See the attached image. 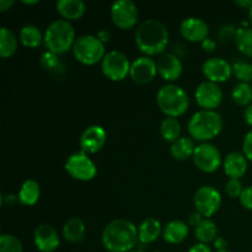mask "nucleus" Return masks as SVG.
Wrapping results in <instances>:
<instances>
[{"label": "nucleus", "mask_w": 252, "mask_h": 252, "mask_svg": "<svg viewBox=\"0 0 252 252\" xmlns=\"http://www.w3.org/2000/svg\"><path fill=\"white\" fill-rule=\"evenodd\" d=\"M135 44L143 54L154 57L162 54L169 44V30L161 21L149 19L138 25L135 30Z\"/></svg>", "instance_id": "f257e3e1"}, {"label": "nucleus", "mask_w": 252, "mask_h": 252, "mask_svg": "<svg viewBox=\"0 0 252 252\" xmlns=\"http://www.w3.org/2000/svg\"><path fill=\"white\" fill-rule=\"evenodd\" d=\"M138 241V228L127 219L110 221L102 231V245L108 252H128Z\"/></svg>", "instance_id": "f03ea898"}, {"label": "nucleus", "mask_w": 252, "mask_h": 252, "mask_svg": "<svg viewBox=\"0 0 252 252\" xmlns=\"http://www.w3.org/2000/svg\"><path fill=\"white\" fill-rule=\"evenodd\" d=\"M187 128H189V135L194 140L201 143H208L221 132L223 118L217 111H197L189 118Z\"/></svg>", "instance_id": "7ed1b4c3"}, {"label": "nucleus", "mask_w": 252, "mask_h": 252, "mask_svg": "<svg viewBox=\"0 0 252 252\" xmlns=\"http://www.w3.org/2000/svg\"><path fill=\"white\" fill-rule=\"evenodd\" d=\"M75 41V30L73 25L64 19L52 21L44 31V46L47 51L58 56L73 49Z\"/></svg>", "instance_id": "20e7f679"}, {"label": "nucleus", "mask_w": 252, "mask_h": 252, "mask_svg": "<svg viewBox=\"0 0 252 252\" xmlns=\"http://www.w3.org/2000/svg\"><path fill=\"white\" fill-rule=\"evenodd\" d=\"M157 103L160 111L166 117L177 118L187 111L189 106V98L181 86L166 84L158 91Z\"/></svg>", "instance_id": "39448f33"}, {"label": "nucleus", "mask_w": 252, "mask_h": 252, "mask_svg": "<svg viewBox=\"0 0 252 252\" xmlns=\"http://www.w3.org/2000/svg\"><path fill=\"white\" fill-rule=\"evenodd\" d=\"M74 58L84 65H95L105 58V44L94 34L78 37L73 46Z\"/></svg>", "instance_id": "423d86ee"}, {"label": "nucleus", "mask_w": 252, "mask_h": 252, "mask_svg": "<svg viewBox=\"0 0 252 252\" xmlns=\"http://www.w3.org/2000/svg\"><path fill=\"white\" fill-rule=\"evenodd\" d=\"M130 65L128 57L123 52L111 51L106 53L101 62V69L103 75L112 81H122L130 73Z\"/></svg>", "instance_id": "0eeeda50"}, {"label": "nucleus", "mask_w": 252, "mask_h": 252, "mask_svg": "<svg viewBox=\"0 0 252 252\" xmlns=\"http://www.w3.org/2000/svg\"><path fill=\"white\" fill-rule=\"evenodd\" d=\"M64 167L73 179L79 180V181H91L97 175V167L95 162L84 152L71 154L66 159Z\"/></svg>", "instance_id": "6e6552de"}, {"label": "nucleus", "mask_w": 252, "mask_h": 252, "mask_svg": "<svg viewBox=\"0 0 252 252\" xmlns=\"http://www.w3.org/2000/svg\"><path fill=\"white\" fill-rule=\"evenodd\" d=\"M192 159H193L197 169L206 174L216 172L223 164L220 152L216 145L211 144V143H201L197 145Z\"/></svg>", "instance_id": "1a4fd4ad"}, {"label": "nucleus", "mask_w": 252, "mask_h": 252, "mask_svg": "<svg viewBox=\"0 0 252 252\" xmlns=\"http://www.w3.org/2000/svg\"><path fill=\"white\" fill-rule=\"evenodd\" d=\"M194 207L198 213L206 219L216 214L221 206V196L218 189L213 186H202L194 193Z\"/></svg>", "instance_id": "9d476101"}, {"label": "nucleus", "mask_w": 252, "mask_h": 252, "mask_svg": "<svg viewBox=\"0 0 252 252\" xmlns=\"http://www.w3.org/2000/svg\"><path fill=\"white\" fill-rule=\"evenodd\" d=\"M138 7L132 0H117L111 6V19L121 30H129L138 22Z\"/></svg>", "instance_id": "9b49d317"}, {"label": "nucleus", "mask_w": 252, "mask_h": 252, "mask_svg": "<svg viewBox=\"0 0 252 252\" xmlns=\"http://www.w3.org/2000/svg\"><path fill=\"white\" fill-rule=\"evenodd\" d=\"M194 97L199 107L203 110L214 111L223 101V91L218 84L207 80L199 84Z\"/></svg>", "instance_id": "f8f14e48"}, {"label": "nucleus", "mask_w": 252, "mask_h": 252, "mask_svg": "<svg viewBox=\"0 0 252 252\" xmlns=\"http://www.w3.org/2000/svg\"><path fill=\"white\" fill-rule=\"evenodd\" d=\"M202 71L207 80L212 83H225L233 75V64L220 57H212L202 65Z\"/></svg>", "instance_id": "ddd939ff"}, {"label": "nucleus", "mask_w": 252, "mask_h": 252, "mask_svg": "<svg viewBox=\"0 0 252 252\" xmlns=\"http://www.w3.org/2000/svg\"><path fill=\"white\" fill-rule=\"evenodd\" d=\"M106 140H107V132L102 126H89L80 137L81 152L86 154H96L105 147Z\"/></svg>", "instance_id": "4468645a"}, {"label": "nucleus", "mask_w": 252, "mask_h": 252, "mask_svg": "<svg viewBox=\"0 0 252 252\" xmlns=\"http://www.w3.org/2000/svg\"><path fill=\"white\" fill-rule=\"evenodd\" d=\"M158 74V64L152 57L143 56L134 59L130 65V78L137 84H148L155 79Z\"/></svg>", "instance_id": "2eb2a0df"}, {"label": "nucleus", "mask_w": 252, "mask_h": 252, "mask_svg": "<svg viewBox=\"0 0 252 252\" xmlns=\"http://www.w3.org/2000/svg\"><path fill=\"white\" fill-rule=\"evenodd\" d=\"M33 243L41 252H54L61 245L59 235L56 228L51 224H41L33 234Z\"/></svg>", "instance_id": "dca6fc26"}, {"label": "nucleus", "mask_w": 252, "mask_h": 252, "mask_svg": "<svg viewBox=\"0 0 252 252\" xmlns=\"http://www.w3.org/2000/svg\"><path fill=\"white\" fill-rule=\"evenodd\" d=\"M180 32L182 37L189 42H203L204 39L208 38L209 26L204 20L199 17H187L180 25Z\"/></svg>", "instance_id": "f3484780"}, {"label": "nucleus", "mask_w": 252, "mask_h": 252, "mask_svg": "<svg viewBox=\"0 0 252 252\" xmlns=\"http://www.w3.org/2000/svg\"><path fill=\"white\" fill-rule=\"evenodd\" d=\"M158 74L166 81H175L182 75L184 65L174 53H164L158 59Z\"/></svg>", "instance_id": "a211bd4d"}, {"label": "nucleus", "mask_w": 252, "mask_h": 252, "mask_svg": "<svg viewBox=\"0 0 252 252\" xmlns=\"http://www.w3.org/2000/svg\"><path fill=\"white\" fill-rule=\"evenodd\" d=\"M249 167L248 158L240 152H231L224 158L223 169L229 179L240 180L246 174Z\"/></svg>", "instance_id": "6ab92c4d"}, {"label": "nucleus", "mask_w": 252, "mask_h": 252, "mask_svg": "<svg viewBox=\"0 0 252 252\" xmlns=\"http://www.w3.org/2000/svg\"><path fill=\"white\" fill-rule=\"evenodd\" d=\"M189 233V225L184 220H171L162 229V238L167 244L177 245L184 243Z\"/></svg>", "instance_id": "aec40b11"}, {"label": "nucleus", "mask_w": 252, "mask_h": 252, "mask_svg": "<svg viewBox=\"0 0 252 252\" xmlns=\"http://www.w3.org/2000/svg\"><path fill=\"white\" fill-rule=\"evenodd\" d=\"M58 14L66 21L79 20L86 11V5L83 0H59L56 4Z\"/></svg>", "instance_id": "412c9836"}, {"label": "nucleus", "mask_w": 252, "mask_h": 252, "mask_svg": "<svg viewBox=\"0 0 252 252\" xmlns=\"http://www.w3.org/2000/svg\"><path fill=\"white\" fill-rule=\"evenodd\" d=\"M162 234L161 223L155 218H148L140 223L138 226V236H139V243L142 245H148L159 239Z\"/></svg>", "instance_id": "4be33fe9"}, {"label": "nucleus", "mask_w": 252, "mask_h": 252, "mask_svg": "<svg viewBox=\"0 0 252 252\" xmlns=\"http://www.w3.org/2000/svg\"><path fill=\"white\" fill-rule=\"evenodd\" d=\"M86 235V226L84 221L78 217L68 219L63 226V236L69 243H80Z\"/></svg>", "instance_id": "5701e85b"}, {"label": "nucleus", "mask_w": 252, "mask_h": 252, "mask_svg": "<svg viewBox=\"0 0 252 252\" xmlns=\"http://www.w3.org/2000/svg\"><path fill=\"white\" fill-rule=\"evenodd\" d=\"M39 196H41V187L36 180H26L17 194L20 203L27 207L34 206L38 202Z\"/></svg>", "instance_id": "b1692460"}, {"label": "nucleus", "mask_w": 252, "mask_h": 252, "mask_svg": "<svg viewBox=\"0 0 252 252\" xmlns=\"http://www.w3.org/2000/svg\"><path fill=\"white\" fill-rule=\"evenodd\" d=\"M194 149L196 145L192 138L189 137H181L174 142L170 147V153H171L172 158L179 161H184V160L189 159L193 157Z\"/></svg>", "instance_id": "393cba45"}, {"label": "nucleus", "mask_w": 252, "mask_h": 252, "mask_svg": "<svg viewBox=\"0 0 252 252\" xmlns=\"http://www.w3.org/2000/svg\"><path fill=\"white\" fill-rule=\"evenodd\" d=\"M20 41L27 48H37L44 42V34L34 25H26L20 30Z\"/></svg>", "instance_id": "a878e982"}, {"label": "nucleus", "mask_w": 252, "mask_h": 252, "mask_svg": "<svg viewBox=\"0 0 252 252\" xmlns=\"http://www.w3.org/2000/svg\"><path fill=\"white\" fill-rule=\"evenodd\" d=\"M17 49V38L14 32L7 27L0 29V56L1 58H9L14 56Z\"/></svg>", "instance_id": "bb28decb"}, {"label": "nucleus", "mask_w": 252, "mask_h": 252, "mask_svg": "<svg viewBox=\"0 0 252 252\" xmlns=\"http://www.w3.org/2000/svg\"><path fill=\"white\" fill-rule=\"evenodd\" d=\"M217 234H218V229H217L216 223L211 219H204L197 228H194V236L197 240L207 245L209 243H214V240L218 238Z\"/></svg>", "instance_id": "cd10ccee"}, {"label": "nucleus", "mask_w": 252, "mask_h": 252, "mask_svg": "<svg viewBox=\"0 0 252 252\" xmlns=\"http://www.w3.org/2000/svg\"><path fill=\"white\" fill-rule=\"evenodd\" d=\"M160 134L165 142L174 143L181 138V125L177 118L166 117L160 125Z\"/></svg>", "instance_id": "c85d7f7f"}, {"label": "nucleus", "mask_w": 252, "mask_h": 252, "mask_svg": "<svg viewBox=\"0 0 252 252\" xmlns=\"http://www.w3.org/2000/svg\"><path fill=\"white\" fill-rule=\"evenodd\" d=\"M234 42L240 53L252 58V27H239Z\"/></svg>", "instance_id": "c756f323"}, {"label": "nucleus", "mask_w": 252, "mask_h": 252, "mask_svg": "<svg viewBox=\"0 0 252 252\" xmlns=\"http://www.w3.org/2000/svg\"><path fill=\"white\" fill-rule=\"evenodd\" d=\"M231 98L239 106H250L252 102V85L246 83H239L231 91Z\"/></svg>", "instance_id": "7c9ffc66"}, {"label": "nucleus", "mask_w": 252, "mask_h": 252, "mask_svg": "<svg viewBox=\"0 0 252 252\" xmlns=\"http://www.w3.org/2000/svg\"><path fill=\"white\" fill-rule=\"evenodd\" d=\"M233 74L240 83L250 84L252 81V64L245 61H238L233 64Z\"/></svg>", "instance_id": "2f4dec72"}, {"label": "nucleus", "mask_w": 252, "mask_h": 252, "mask_svg": "<svg viewBox=\"0 0 252 252\" xmlns=\"http://www.w3.org/2000/svg\"><path fill=\"white\" fill-rule=\"evenodd\" d=\"M0 252H24V246L20 239L11 234H1L0 236Z\"/></svg>", "instance_id": "473e14b6"}, {"label": "nucleus", "mask_w": 252, "mask_h": 252, "mask_svg": "<svg viewBox=\"0 0 252 252\" xmlns=\"http://www.w3.org/2000/svg\"><path fill=\"white\" fill-rule=\"evenodd\" d=\"M39 63L47 70H54L61 65V61H59L58 54L53 53V52H44L39 58Z\"/></svg>", "instance_id": "72a5a7b5"}, {"label": "nucleus", "mask_w": 252, "mask_h": 252, "mask_svg": "<svg viewBox=\"0 0 252 252\" xmlns=\"http://www.w3.org/2000/svg\"><path fill=\"white\" fill-rule=\"evenodd\" d=\"M244 191V186L240 180L229 179L225 184V192L230 198H240Z\"/></svg>", "instance_id": "f704fd0d"}, {"label": "nucleus", "mask_w": 252, "mask_h": 252, "mask_svg": "<svg viewBox=\"0 0 252 252\" xmlns=\"http://www.w3.org/2000/svg\"><path fill=\"white\" fill-rule=\"evenodd\" d=\"M236 31L238 29L233 26V25H224V26L220 27L218 32L219 39L224 43H229L230 41H235V36H236Z\"/></svg>", "instance_id": "c9c22d12"}, {"label": "nucleus", "mask_w": 252, "mask_h": 252, "mask_svg": "<svg viewBox=\"0 0 252 252\" xmlns=\"http://www.w3.org/2000/svg\"><path fill=\"white\" fill-rule=\"evenodd\" d=\"M240 203L248 211H252V185L244 189L243 193L240 196Z\"/></svg>", "instance_id": "e433bc0d"}, {"label": "nucleus", "mask_w": 252, "mask_h": 252, "mask_svg": "<svg viewBox=\"0 0 252 252\" xmlns=\"http://www.w3.org/2000/svg\"><path fill=\"white\" fill-rule=\"evenodd\" d=\"M243 153L249 161L252 162V128L246 133L243 142Z\"/></svg>", "instance_id": "4c0bfd02"}, {"label": "nucleus", "mask_w": 252, "mask_h": 252, "mask_svg": "<svg viewBox=\"0 0 252 252\" xmlns=\"http://www.w3.org/2000/svg\"><path fill=\"white\" fill-rule=\"evenodd\" d=\"M203 220H204V217L196 211L194 213H192L191 216L189 217V225L193 226V228H197V226H198Z\"/></svg>", "instance_id": "58836bf2"}, {"label": "nucleus", "mask_w": 252, "mask_h": 252, "mask_svg": "<svg viewBox=\"0 0 252 252\" xmlns=\"http://www.w3.org/2000/svg\"><path fill=\"white\" fill-rule=\"evenodd\" d=\"M201 44L202 48H203V51L206 53H213L217 48V42L213 38H209V37L207 39H204Z\"/></svg>", "instance_id": "ea45409f"}, {"label": "nucleus", "mask_w": 252, "mask_h": 252, "mask_svg": "<svg viewBox=\"0 0 252 252\" xmlns=\"http://www.w3.org/2000/svg\"><path fill=\"white\" fill-rule=\"evenodd\" d=\"M187 252H212V249L207 244L197 243L194 245H192Z\"/></svg>", "instance_id": "a19ab883"}, {"label": "nucleus", "mask_w": 252, "mask_h": 252, "mask_svg": "<svg viewBox=\"0 0 252 252\" xmlns=\"http://www.w3.org/2000/svg\"><path fill=\"white\" fill-rule=\"evenodd\" d=\"M214 248L217 249V251L226 250V248H228V241L224 238H221V236H218V238L214 240Z\"/></svg>", "instance_id": "79ce46f5"}, {"label": "nucleus", "mask_w": 252, "mask_h": 252, "mask_svg": "<svg viewBox=\"0 0 252 252\" xmlns=\"http://www.w3.org/2000/svg\"><path fill=\"white\" fill-rule=\"evenodd\" d=\"M96 36H97V38L100 39V41L102 42L103 44H105V43H107V42L111 39V32L108 31V30L102 29V30H100V31H98V33L96 34Z\"/></svg>", "instance_id": "37998d69"}, {"label": "nucleus", "mask_w": 252, "mask_h": 252, "mask_svg": "<svg viewBox=\"0 0 252 252\" xmlns=\"http://www.w3.org/2000/svg\"><path fill=\"white\" fill-rule=\"evenodd\" d=\"M244 118H245V122L248 123L250 127H252V103L245 108V112H244Z\"/></svg>", "instance_id": "c03bdc74"}, {"label": "nucleus", "mask_w": 252, "mask_h": 252, "mask_svg": "<svg viewBox=\"0 0 252 252\" xmlns=\"http://www.w3.org/2000/svg\"><path fill=\"white\" fill-rule=\"evenodd\" d=\"M15 4L14 0H0V12H5Z\"/></svg>", "instance_id": "a18cd8bd"}, {"label": "nucleus", "mask_w": 252, "mask_h": 252, "mask_svg": "<svg viewBox=\"0 0 252 252\" xmlns=\"http://www.w3.org/2000/svg\"><path fill=\"white\" fill-rule=\"evenodd\" d=\"M235 5L243 9L250 10L252 7V0H235Z\"/></svg>", "instance_id": "49530a36"}, {"label": "nucleus", "mask_w": 252, "mask_h": 252, "mask_svg": "<svg viewBox=\"0 0 252 252\" xmlns=\"http://www.w3.org/2000/svg\"><path fill=\"white\" fill-rule=\"evenodd\" d=\"M16 201H19V197L14 196V194H6L2 197V202L5 204H14Z\"/></svg>", "instance_id": "de8ad7c7"}, {"label": "nucleus", "mask_w": 252, "mask_h": 252, "mask_svg": "<svg viewBox=\"0 0 252 252\" xmlns=\"http://www.w3.org/2000/svg\"><path fill=\"white\" fill-rule=\"evenodd\" d=\"M37 0H32V1H26V0H22V4L25 5H33V4H37Z\"/></svg>", "instance_id": "09e8293b"}, {"label": "nucleus", "mask_w": 252, "mask_h": 252, "mask_svg": "<svg viewBox=\"0 0 252 252\" xmlns=\"http://www.w3.org/2000/svg\"><path fill=\"white\" fill-rule=\"evenodd\" d=\"M249 21H250V24L252 26V7L250 10H249Z\"/></svg>", "instance_id": "8fccbe9b"}, {"label": "nucleus", "mask_w": 252, "mask_h": 252, "mask_svg": "<svg viewBox=\"0 0 252 252\" xmlns=\"http://www.w3.org/2000/svg\"><path fill=\"white\" fill-rule=\"evenodd\" d=\"M128 252H145V251L142 250V249H133V250H130Z\"/></svg>", "instance_id": "3c124183"}, {"label": "nucleus", "mask_w": 252, "mask_h": 252, "mask_svg": "<svg viewBox=\"0 0 252 252\" xmlns=\"http://www.w3.org/2000/svg\"><path fill=\"white\" fill-rule=\"evenodd\" d=\"M217 252H231V251H229V250H224V251H217Z\"/></svg>", "instance_id": "603ef678"}, {"label": "nucleus", "mask_w": 252, "mask_h": 252, "mask_svg": "<svg viewBox=\"0 0 252 252\" xmlns=\"http://www.w3.org/2000/svg\"><path fill=\"white\" fill-rule=\"evenodd\" d=\"M154 252H160V251H154Z\"/></svg>", "instance_id": "864d4df0"}]
</instances>
